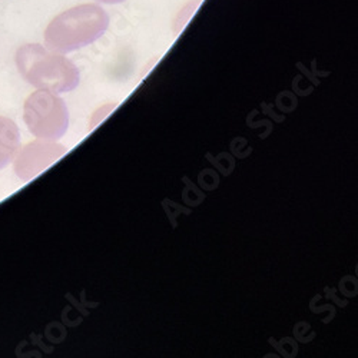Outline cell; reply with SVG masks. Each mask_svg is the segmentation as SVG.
Returning <instances> with one entry per match:
<instances>
[{
    "instance_id": "obj_1",
    "label": "cell",
    "mask_w": 358,
    "mask_h": 358,
    "mask_svg": "<svg viewBox=\"0 0 358 358\" xmlns=\"http://www.w3.org/2000/svg\"><path fill=\"white\" fill-rule=\"evenodd\" d=\"M15 61L22 78L41 91L66 94L79 85V71L71 59L42 45L20 46Z\"/></svg>"
},
{
    "instance_id": "obj_2",
    "label": "cell",
    "mask_w": 358,
    "mask_h": 358,
    "mask_svg": "<svg viewBox=\"0 0 358 358\" xmlns=\"http://www.w3.org/2000/svg\"><path fill=\"white\" fill-rule=\"evenodd\" d=\"M109 27L108 13L98 5L86 3L57 15L46 27V48L69 53L94 43Z\"/></svg>"
},
{
    "instance_id": "obj_3",
    "label": "cell",
    "mask_w": 358,
    "mask_h": 358,
    "mask_svg": "<svg viewBox=\"0 0 358 358\" xmlns=\"http://www.w3.org/2000/svg\"><path fill=\"white\" fill-rule=\"evenodd\" d=\"M23 119L29 132L39 139H61L69 127V112L64 99L41 89L27 96Z\"/></svg>"
},
{
    "instance_id": "obj_4",
    "label": "cell",
    "mask_w": 358,
    "mask_h": 358,
    "mask_svg": "<svg viewBox=\"0 0 358 358\" xmlns=\"http://www.w3.org/2000/svg\"><path fill=\"white\" fill-rule=\"evenodd\" d=\"M66 154V148L49 139H39L19 149L13 159V169L19 179L27 182L45 172Z\"/></svg>"
},
{
    "instance_id": "obj_5",
    "label": "cell",
    "mask_w": 358,
    "mask_h": 358,
    "mask_svg": "<svg viewBox=\"0 0 358 358\" xmlns=\"http://www.w3.org/2000/svg\"><path fill=\"white\" fill-rule=\"evenodd\" d=\"M20 149V134L12 119L0 116V171L6 168Z\"/></svg>"
},
{
    "instance_id": "obj_6",
    "label": "cell",
    "mask_w": 358,
    "mask_h": 358,
    "mask_svg": "<svg viewBox=\"0 0 358 358\" xmlns=\"http://www.w3.org/2000/svg\"><path fill=\"white\" fill-rule=\"evenodd\" d=\"M101 3H106V5H117V3H124L125 0H98Z\"/></svg>"
}]
</instances>
